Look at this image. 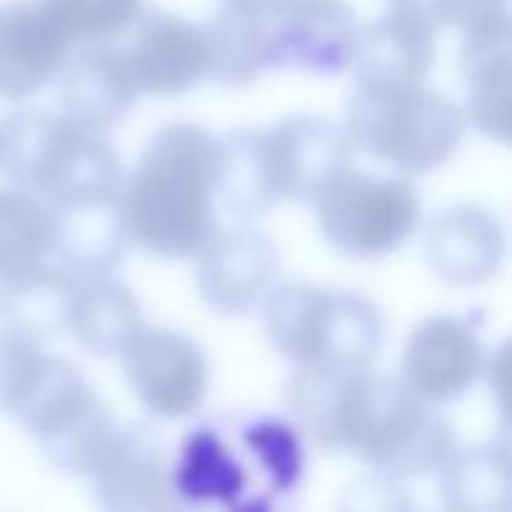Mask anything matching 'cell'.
Segmentation results:
<instances>
[{
    "instance_id": "20",
    "label": "cell",
    "mask_w": 512,
    "mask_h": 512,
    "mask_svg": "<svg viewBox=\"0 0 512 512\" xmlns=\"http://www.w3.org/2000/svg\"><path fill=\"white\" fill-rule=\"evenodd\" d=\"M50 213L55 220V263L75 278L108 275L123 263L130 238L120 198L50 208Z\"/></svg>"
},
{
    "instance_id": "21",
    "label": "cell",
    "mask_w": 512,
    "mask_h": 512,
    "mask_svg": "<svg viewBox=\"0 0 512 512\" xmlns=\"http://www.w3.org/2000/svg\"><path fill=\"white\" fill-rule=\"evenodd\" d=\"M248 485V463L210 428L190 433L173 463V495L183 503L248 510Z\"/></svg>"
},
{
    "instance_id": "14",
    "label": "cell",
    "mask_w": 512,
    "mask_h": 512,
    "mask_svg": "<svg viewBox=\"0 0 512 512\" xmlns=\"http://www.w3.org/2000/svg\"><path fill=\"white\" fill-rule=\"evenodd\" d=\"M278 253L255 230L215 235L198 255V293L223 315H248L273 293L278 280Z\"/></svg>"
},
{
    "instance_id": "23",
    "label": "cell",
    "mask_w": 512,
    "mask_h": 512,
    "mask_svg": "<svg viewBox=\"0 0 512 512\" xmlns=\"http://www.w3.org/2000/svg\"><path fill=\"white\" fill-rule=\"evenodd\" d=\"M78 278L58 263L0 285V325L35 345L68 330L70 300Z\"/></svg>"
},
{
    "instance_id": "16",
    "label": "cell",
    "mask_w": 512,
    "mask_h": 512,
    "mask_svg": "<svg viewBox=\"0 0 512 512\" xmlns=\"http://www.w3.org/2000/svg\"><path fill=\"white\" fill-rule=\"evenodd\" d=\"M460 70L468 88L465 118L483 135L508 143L510 138V55L512 25L508 10L478 20L463 30Z\"/></svg>"
},
{
    "instance_id": "31",
    "label": "cell",
    "mask_w": 512,
    "mask_h": 512,
    "mask_svg": "<svg viewBox=\"0 0 512 512\" xmlns=\"http://www.w3.org/2000/svg\"><path fill=\"white\" fill-rule=\"evenodd\" d=\"M40 345L0 325V410L10 413L40 360Z\"/></svg>"
},
{
    "instance_id": "30",
    "label": "cell",
    "mask_w": 512,
    "mask_h": 512,
    "mask_svg": "<svg viewBox=\"0 0 512 512\" xmlns=\"http://www.w3.org/2000/svg\"><path fill=\"white\" fill-rule=\"evenodd\" d=\"M388 10L438 33L443 28L465 30L478 20L503 13L508 0H388Z\"/></svg>"
},
{
    "instance_id": "32",
    "label": "cell",
    "mask_w": 512,
    "mask_h": 512,
    "mask_svg": "<svg viewBox=\"0 0 512 512\" xmlns=\"http://www.w3.org/2000/svg\"><path fill=\"white\" fill-rule=\"evenodd\" d=\"M278 3L280 0H223V5H228V8L248 10V13H268Z\"/></svg>"
},
{
    "instance_id": "24",
    "label": "cell",
    "mask_w": 512,
    "mask_h": 512,
    "mask_svg": "<svg viewBox=\"0 0 512 512\" xmlns=\"http://www.w3.org/2000/svg\"><path fill=\"white\" fill-rule=\"evenodd\" d=\"M223 168L218 195L225 210L240 220H253L280 205L270 165L268 130L240 128L220 138Z\"/></svg>"
},
{
    "instance_id": "26",
    "label": "cell",
    "mask_w": 512,
    "mask_h": 512,
    "mask_svg": "<svg viewBox=\"0 0 512 512\" xmlns=\"http://www.w3.org/2000/svg\"><path fill=\"white\" fill-rule=\"evenodd\" d=\"M55 263V220L38 195L0 188V285Z\"/></svg>"
},
{
    "instance_id": "9",
    "label": "cell",
    "mask_w": 512,
    "mask_h": 512,
    "mask_svg": "<svg viewBox=\"0 0 512 512\" xmlns=\"http://www.w3.org/2000/svg\"><path fill=\"white\" fill-rule=\"evenodd\" d=\"M263 23L270 68L340 75L353 65L360 25L345 0H280Z\"/></svg>"
},
{
    "instance_id": "18",
    "label": "cell",
    "mask_w": 512,
    "mask_h": 512,
    "mask_svg": "<svg viewBox=\"0 0 512 512\" xmlns=\"http://www.w3.org/2000/svg\"><path fill=\"white\" fill-rule=\"evenodd\" d=\"M63 70L60 110L83 128L108 133L138 103L140 88L125 50L98 45L68 58Z\"/></svg>"
},
{
    "instance_id": "12",
    "label": "cell",
    "mask_w": 512,
    "mask_h": 512,
    "mask_svg": "<svg viewBox=\"0 0 512 512\" xmlns=\"http://www.w3.org/2000/svg\"><path fill=\"white\" fill-rule=\"evenodd\" d=\"M268 150L280 203H313L355 158L348 130L318 115H293L268 130Z\"/></svg>"
},
{
    "instance_id": "19",
    "label": "cell",
    "mask_w": 512,
    "mask_h": 512,
    "mask_svg": "<svg viewBox=\"0 0 512 512\" xmlns=\"http://www.w3.org/2000/svg\"><path fill=\"white\" fill-rule=\"evenodd\" d=\"M435 65V33L405 15L390 13L360 28L355 45V85L408 88L423 85Z\"/></svg>"
},
{
    "instance_id": "28",
    "label": "cell",
    "mask_w": 512,
    "mask_h": 512,
    "mask_svg": "<svg viewBox=\"0 0 512 512\" xmlns=\"http://www.w3.org/2000/svg\"><path fill=\"white\" fill-rule=\"evenodd\" d=\"M243 445L265 480V493L285 495L303 475V448L290 425L280 420H255L243 430Z\"/></svg>"
},
{
    "instance_id": "13",
    "label": "cell",
    "mask_w": 512,
    "mask_h": 512,
    "mask_svg": "<svg viewBox=\"0 0 512 512\" xmlns=\"http://www.w3.org/2000/svg\"><path fill=\"white\" fill-rule=\"evenodd\" d=\"M95 493L108 510L153 512L173 508V458L153 430H115L93 468Z\"/></svg>"
},
{
    "instance_id": "17",
    "label": "cell",
    "mask_w": 512,
    "mask_h": 512,
    "mask_svg": "<svg viewBox=\"0 0 512 512\" xmlns=\"http://www.w3.org/2000/svg\"><path fill=\"white\" fill-rule=\"evenodd\" d=\"M428 263L450 288H475L505 260L508 238L498 215L483 205H458L428 225Z\"/></svg>"
},
{
    "instance_id": "6",
    "label": "cell",
    "mask_w": 512,
    "mask_h": 512,
    "mask_svg": "<svg viewBox=\"0 0 512 512\" xmlns=\"http://www.w3.org/2000/svg\"><path fill=\"white\" fill-rule=\"evenodd\" d=\"M13 415L63 473L90 475L115 435V420L85 383L83 370L60 355H40Z\"/></svg>"
},
{
    "instance_id": "25",
    "label": "cell",
    "mask_w": 512,
    "mask_h": 512,
    "mask_svg": "<svg viewBox=\"0 0 512 512\" xmlns=\"http://www.w3.org/2000/svg\"><path fill=\"white\" fill-rule=\"evenodd\" d=\"M440 498L448 510L508 512L512 500L510 455L498 445L453 450L440 465Z\"/></svg>"
},
{
    "instance_id": "10",
    "label": "cell",
    "mask_w": 512,
    "mask_h": 512,
    "mask_svg": "<svg viewBox=\"0 0 512 512\" xmlns=\"http://www.w3.org/2000/svg\"><path fill=\"white\" fill-rule=\"evenodd\" d=\"M485 363V345L468 320L435 315L410 333L400 383L423 403L448 405L478 383Z\"/></svg>"
},
{
    "instance_id": "7",
    "label": "cell",
    "mask_w": 512,
    "mask_h": 512,
    "mask_svg": "<svg viewBox=\"0 0 512 512\" xmlns=\"http://www.w3.org/2000/svg\"><path fill=\"white\" fill-rule=\"evenodd\" d=\"M318 228L333 250L353 260H378L403 248L420 225L418 190L400 178H375L348 168L318 198Z\"/></svg>"
},
{
    "instance_id": "5",
    "label": "cell",
    "mask_w": 512,
    "mask_h": 512,
    "mask_svg": "<svg viewBox=\"0 0 512 512\" xmlns=\"http://www.w3.org/2000/svg\"><path fill=\"white\" fill-rule=\"evenodd\" d=\"M465 128L463 110L438 90L355 85L345 130L355 148L400 173L428 175L453 158Z\"/></svg>"
},
{
    "instance_id": "15",
    "label": "cell",
    "mask_w": 512,
    "mask_h": 512,
    "mask_svg": "<svg viewBox=\"0 0 512 512\" xmlns=\"http://www.w3.org/2000/svg\"><path fill=\"white\" fill-rule=\"evenodd\" d=\"M140 95L173 98L208 78L210 50L205 25L178 15H150L128 50Z\"/></svg>"
},
{
    "instance_id": "2",
    "label": "cell",
    "mask_w": 512,
    "mask_h": 512,
    "mask_svg": "<svg viewBox=\"0 0 512 512\" xmlns=\"http://www.w3.org/2000/svg\"><path fill=\"white\" fill-rule=\"evenodd\" d=\"M223 143L195 123H170L145 145L120 193L130 243L163 260L198 258L218 235Z\"/></svg>"
},
{
    "instance_id": "4",
    "label": "cell",
    "mask_w": 512,
    "mask_h": 512,
    "mask_svg": "<svg viewBox=\"0 0 512 512\" xmlns=\"http://www.w3.org/2000/svg\"><path fill=\"white\" fill-rule=\"evenodd\" d=\"M263 308L270 345L295 368L368 370L383 348V313L353 290L285 283Z\"/></svg>"
},
{
    "instance_id": "27",
    "label": "cell",
    "mask_w": 512,
    "mask_h": 512,
    "mask_svg": "<svg viewBox=\"0 0 512 512\" xmlns=\"http://www.w3.org/2000/svg\"><path fill=\"white\" fill-rule=\"evenodd\" d=\"M210 50L208 78L225 88H245L270 70L263 13L223 5L205 25Z\"/></svg>"
},
{
    "instance_id": "3",
    "label": "cell",
    "mask_w": 512,
    "mask_h": 512,
    "mask_svg": "<svg viewBox=\"0 0 512 512\" xmlns=\"http://www.w3.org/2000/svg\"><path fill=\"white\" fill-rule=\"evenodd\" d=\"M0 173L50 208L120 198L125 183L123 160L105 133L45 110L0 120Z\"/></svg>"
},
{
    "instance_id": "8",
    "label": "cell",
    "mask_w": 512,
    "mask_h": 512,
    "mask_svg": "<svg viewBox=\"0 0 512 512\" xmlns=\"http://www.w3.org/2000/svg\"><path fill=\"white\" fill-rule=\"evenodd\" d=\"M128 388L158 420H183L208 398L210 363L188 335L170 328H140L120 350Z\"/></svg>"
},
{
    "instance_id": "1",
    "label": "cell",
    "mask_w": 512,
    "mask_h": 512,
    "mask_svg": "<svg viewBox=\"0 0 512 512\" xmlns=\"http://www.w3.org/2000/svg\"><path fill=\"white\" fill-rule=\"evenodd\" d=\"M285 408L315 448L353 455L395 480L430 475L455 450L453 423L435 405L370 368H295Z\"/></svg>"
},
{
    "instance_id": "22",
    "label": "cell",
    "mask_w": 512,
    "mask_h": 512,
    "mask_svg": "<svg viewBox=\"0 0 512 512\" xmlns=\"http://www.w3.org/2000/svg\"><path fill=\"white\" fill-rule=\"evenodd\" d=\"M143 328V310L125 283L108 275H90L75 283L68 330L88 353L113 358Z\"/></svg>"
},
{
    "instance_id": "11",
    "label": "cell",
    "mask_w": 512,
    "mask_h": 512,
    "mask_svg": "<svg viewBox=\"0 0 512 512\" xmlns=\"http://www.w3.org/2000/svg\"><path fill=\"white\" fill-rule=\"evenodd\" d=\"M73 45L53 0H18L0 10V98L38 93L65 68Z\"/></svg>"
},
{
    "instance_id": "29",
    "label": "cell",
    "mask_w": 512,
    "mask_h": 512,
    "mask_svg": "<svg viewBox=\"0 0 512 512\" xmlns=\"http://www.w3.org/2000/svg\"><path fill=\"white\" fill-rule=\"evenodd\" d=\"M78 40H108L125 33L143 15V0H53Z\"/></svg>"
}]
</instances>
